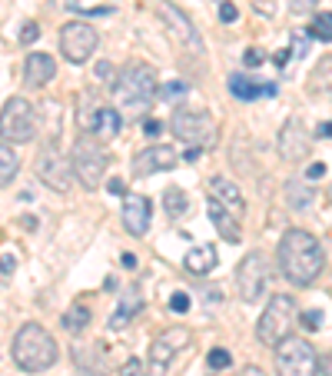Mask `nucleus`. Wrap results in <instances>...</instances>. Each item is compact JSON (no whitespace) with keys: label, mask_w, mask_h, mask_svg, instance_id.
Here are the masks:
<instances>
[{"label":"nucleus","mask_w":332,"mask_h":376,"mask_svg":"<svg viewBox=\"0 0 332 376\" xmlns=\"http://www.w3.org/2000/svg\"><path fill=\"white\" fill-rule=\"evenodd\" d=\"M143 130H147V136H160V134H163V123H160V120H147V123H143Z\"/></svg>","instance_id":"39"},{"label":"nucleus","mask_w":332,"mask_h":376,"mask_svg":"<svg viewBox=\"0 0 332 376\" xmlns=\"http://www.w3.org/2000/svg\"><path fill=\"white\" fill-rule=\"evenodd\" d=\"M156 14H160V20L166 24V31H169V37H173L176 44L190 47L193 54H203L199 31L193 27V20H190V14H186V10H180L176 3H166V0H160V3H156Z\"/></svg>","instance_id":"11"},{"label":"nucleus","mask_w":332,"mask_h":376,"mask_svg":"<svg viewBox=\"0 0 332 376\" xmlns=\"http://www.w3.org/2000/svg\"><path fill=\"white\" fill-rule=\"evenodd\" d=\"M309 37H316V40H322V44H329V40H332V14H329V10H322V14L313 20Z\"/></svg>","instance_id":"28"},{"label":"nucleus","mask_w":332,"mask_h":376,"mask_svg":"<svg viewBox=\"0 0 332 376\" xmlns=\"http://www.w3.org/2000/svg\"><path fill=\"white\" fill-rule=\"evenodd\" d=\"M289 54H292V50H279V54H276V63H286Z\"/></svg>","instance_id":"46"},{"label":"nucleus","mask_w":332,"mask_h":376,"mask_svg":"<svg viewBox=\"0 0 332 376\" xmlns=\"http://www.w3.org/2000/svg\"><path fill=\"white\" fill-rule=\"evenodd\" d=\"M156 91H160V74L143 61L123 63L120 74L113 77V97L120 107L130 110H147L156 100Z\"/></svg>","instance_id":"3"},{"label":"nucleus","mask_w":332,"mask_h":376,"mask_svg":"<svg viewBox=\"0 0 332 376\" xmlns=\"http://www.w3.org/2000/svg\"><path fill=\"white\" fill-rule=\"evenodd\" d=\"M163 210L169 220H180L183 213L190 210V196H186V190H180V187H166L163 190Z\"/></svg>","instance_id":"23"},{"label":"nucleus","mask_w":332,"mask_h":376,"mask_svg":"<svg viewBox=\"0 0 332 376\" xmlns=\"http://www.w3.org/2000/svg\"><path fill=\"white\" fill-rule=\"evenodd\" d=\"M229 93L249 104V100H259V97H272L276 87L272 84H256V80H249V77H242V74H233L229 77Z\"/></svg>","instance_id":"21"},{"label":"nucleus","mask_w":332,"mask_h":376,"mask_svg":"<svg viewBox=\"0 0 332 376\" xmlns=\"http://www.w3.org/2000/svg\"><path fill=\"white\" fill-rule=\"evenodd\" d=\"M97 77H100V80H113L117 74H113V67L103 61V63H97Z\"/></svg>","instance_id":"38"},{"label":"nucleus","mask_w":332,"mask_h":376,"mask_svg":"<svg viewBox=\"0 0 332 376\" xmlns=\"http://www.w3.org/2000/svg\"><path fill=\"white\" fill-rule=\"evenodd\" d=\"M176 164H180V153L169 143H153V147L136 153L130 170H133V177H150V173H160V170H173Z\"/></svg>","instance_id":"14"},{"label":"nucleus","mask_w":332,"mask_h":376,"mask_svg":"<svg viewBox=\"0 0 332 376\" xmlns=\"http://www.w3.org/2000/svg\"><path fill=\"white\" fill-rule=\"evenodd\" d=\"M190 340H193V333L186 330V327H169V330H163L150 343V363L156 366V370L169 366V363L176 360L183 350L190 346Z\"/></svg>","instance_id":"12"},{"label":"nucleus","mask_w":332,"mask_h":376,"mask_svg":"<svg viewBox=\"0 0 332 376\" xmlns=\"http://www.w3.org/2000/svg\"><path fill=\"white\" fill-rule=\"evenodd\" d=\"M236 17H240V10H236L229 0H223V3H219V20H223V24H233Z\"/></svg>","instance_id":"34"},{"label":"nucleus","mask_w":332,"mask_h":376,"mask_svg":"<svg viewBox=\"0 0 332 376\" xmlns=\"http://www.w3.org/2000/svg\"><path fill=\"white\" fill-rule=\"evenodd\" d=\"M169 130L176 140L190 143V147H203L213 140V117L206 110H193V107H176L169 117Z\"/></svg>","instance_id":"8"},{"label":"nucleus","mask_w":332,"mask_h":376,"mask_svg":"<svg viewBox=\"0 0 332 376\" xmlns=\"http://www.w3.org/2000/svg\"><path fill=\"white\" fill-rule=\"evenodd\" d=\"M70 173L80 180V187L97 190L103 183V173H106V153L93 140L80 136L74 143V150H70Z\"/></svg>","instance_id":"7"},{"label":"nucleus","mask_w":332,"mask_h":376,"mask_svg":"<svg viewBox=\"0 0 332 376\" xmlns=\"http://www.w3.org/2000/svg\"><path fill=\"white\" fill-rule=\"evenodd\" d=\"M37 37H40V27H37V24H24V31H20V44L27 47V44H33Z\"/></svg>","instance_id":"35"},{"label":"nucleus","mask_w":332,"mask_h":376,"mask_svg":"<svg viewBox=\"0 0 332 376\" xmlns=\"http://www.w3.org/2000/svg\"><path fill=\"white\" fill-rule=\"evenodd\" d=\"M210 196L219 203V207H226L233 217H240L242 220V213H246V200H242L240 187H236L233 180H226V177H213L210 180Z\"/></svg>","instance_id":"17"},{"label":"nucleus","mask_w":332,"mask_h":376,"mask_svg":"<svg viewBox=\"0 0 332 376\" xmlns=\"http://www.w3.org/2000/svg\"><path fill=\"white\" fill-rule=\"evenodd\" d=\"M150 217H153V203L143 194H123V226L133 233V237H143L150 230Z\"/></svg>","instance_id":"15"},{"label":"nucleus","mask_w":332,"mask_h":376,"mask_svg":"<svg viewBox=\"0 0 332 376\" xmlns=\"http://www.w3.org/2000/svg\"><path fill=\"white\" fill-rule=\"evenodd\" d=\"M120 260H123V267H126V270H133V267H136V256L133 253H123Z\"/></svg>","instance_id":"44"},{"label":"nucleus","mask_w":332,"mask_h":376,"mask_svg":"<svg viewBox=\"0 0 332 376\" xmlns=\"http://www.w3.org/2000/svg\"><path fill=\"white\" fill-rule=\"evenodd\" d=\"M242 61H246V67H259V63L266 61V57H263V50H256V47H249V50H246V57H242Z\"/></svg>","instance_id":"36"},{"label":"nucleus","mask_w":332,"mask_h":376,"mask_svg":"<svg viewBox=\"0 0 332 376\" xmlns=\"http://www.w3.org/2000/svg\"><path fill=\"white\" fill-rule=\"evenodd\" d=\"M106 190H110V194H117V196H123V194H126V183H123V180H117V177H113V180L106 183Z\"/></svg>","instance_id":"40"},{"label":"nucleus","mask_w":332,"mask_h":376,"mask_svg":"<svg viewBox=\"0 0 332 376\" xmlns=\"http://www.w3.org/2000/svg\"><path fill=\"white\" fill-rule=\"evenodd\" d=\"M24 77H27V84L31 87H47L53 77H57V63L50 54H27V63H24Z\"/></svg>","instance_id":"19"},{"label":"nucleus","mask_w":332,"mask_h":376,"mask_svg":"<svg viewBox=\"0 0 332 376\" xmlns=\"http://www.w3.org/2000/svg\"><path fill=\"white\" fill-rule=\"evenodd\" d=\"M276 256H279L283 276L296 286L316 283L322 267H326V253H322L319 240L309 230H299V226H292V230L283 233V240L276 246Z\"/></svg>","instance_id":"1"},{"label":"nucleus","mask_w":332,"mask_h":376,"mask_svg":"<svg viewBox=\"0 0 332 376\" xmlns=\"http://www.w3.org/2000/svg\"><path fill=\"white\" fill-rule=\"evenodd\" d=\"M279 157L289 160V164H296V160H306V157H309V136L302 134V123L296 120V117L286 120L283 134H279Z\"/></svg>","instance_id":"16"},{"label":"nucleus","mask_w":332,"mask_h":376,"mask_svg":"<svg viewBox=\"0 0 332 376\" xmlns=\"http://www.w3.org/2000/svg\"><path fill=\"white\" fill-rule=\"evenodd\" d=\"M242 376H266V373H263L259 366H246V370H242Z\"/></svg>","instance_id":"45"},{"label":"nucleus","mask_w":332,"mask_h":376,"mask_svg":"<svg viewBox=\"0 0 332 376\" xmlns=\"http://www.w3.org/2000/svg\"><path fill=\"white\" fill-rule=\"evenodd\" d=\"M169 310H173V313H186V310H190V297H186V293H173V297H169Z\"/></svg>","instance_id":"32"},{"label":"nucleus","mask_w":332,"mask_h":376,"mask_svg":"<svg viewBox=\"0 0 332 376\" xmlns=\"http://www.w3.org/2000/svg\"><path fill=\"white\" fill-rule=\"evenodd\" d=\"M322 320H326V316L319 313V310H309V313H302V327H306V330H319Z\"/></svg>","instance_id":"33"},{"label":"nucleus","mask_w":332,"mask_h":376,"mask_svg":"<svg viewBox=\"0 0 332 376\" xmlns=\"http://www.w3.org/2000/svg\"><path fill=\"white\" fill-rule=\"evenodd\" d=\"M20 226H27V230H33V226H37V220H33V217H24V220H20Z\"/></svg>","instance_id":"47"},{"label":"nucleus","mask_w":332,"mask_h":376,"mask_svg":"<svg viewBox=\"0 0 332 376\" xmlns=\"http://www.w3.org/2000/svg\"><path fill=\"white\" fill-rule=\"evenodd\" d=\"M156 93H160L163 100H180V97H186V93H190V84H186V80H173V84L160 87Z\"/></svg>","instance_id":"29"},{"label":"nucleus","mask_w":332,"mask_h":376,"mask_svg":"<svg viewBox=\"0 0 332 376\" xmlns=\"http://www.w3.org/2000/svg\"><path fill=\"white\" fill-rule=\"evenodd\" d=\"M14 267H17V260H14L10 253H7V256H0V270H3V273H14Z\"/></svg>","instance_id":"41"},{"label":"nucleus","mask_w":332,"mask_h":376,"mask_svg":"<svg viewBox=\"0 0 332 376\" xmlns=\"http://www.w3.org/2000/svg\"><path fill=\"white\" fill-rule=\"evenodd\" d=\"M10 353H14L17 366L27 370V373H44V370H50V366L57 363V357H60L57 340H53L40 323H24V327L17 330L14 343H10Z\"/></svg>","instance_id":"2"},{"label":"nucleus","mask_w":332,"mask_h":376,"mask_svg":"<svg viewBox=\"0 0 332 376\" xmlns=\"http://www.w3.org/2000/svg\"><path fill=\"white\" fill-rule=\"evenodd\" d=\"M316 136H319V140H329V120L319 123V127H316Z\"/></svg>","instance_id":"43"},{"label":"nucleus","mask_w":332,"mask_h":376,"mask_svg":"<svg viewBox=\"0 0 332 376\" xmlns=\"http://www.w3.org/2000/svg\"><path fill=\"white\" fill-rule=\"evenodd\" d=\"M286 200L292 210H306L313 200H316V190L313 187H306V183H289L286 187Z\"/></svg>","instance_id":"27"},{"label":"nucleus","mask_w":332,"mask_h":376,"mask_svg":"<svg viewBox=\"0 0 332 376\" xmlns=\"http://www.w3.org/2000/svg\"><path fill=\"white\" fill-rule=\"evenodd\" d=\"M40 130L37 107L27 97H10L0 110V140L3 143H31Z\"/></svg>","instance_id":"4"},{"label":"nucleus","mask_w":332,"mask_h":376,"mask_svg":"<svg viewBox=\"0 0 332 376\" xmlns=\"http://www.w3.org/2000/svg\"><path fill=\"white\" fill-rule=\"evenodd\" d=\"M210 366L213 370H229L233 366V357H229V350H210Z\"/></svg>","instance_id":"30"},{"label":"nucleus","mask_w":332,"mask_h":376,"mask_svg":"<svg viewBox=\"0 0 332 376\" xmlns=\"http://www.w3.org/2000/svg\"><path fill=\"white\" fill-rule=\"evenodd\" d=\"M37 177L47 183V187H53V190H60L67 194L70 187H74V173H70V160H63L57 150H40L37 157Z\"/></svg>","instance_id":"13"},{"label":"nucleus","mask_w":332,"mask_h":376,"mask_svg":"<svg viewBox=\"0 0 332 376\" xmlns=\"http://www.w3.org/2000/svg\"><path fill=\"white\" fill-rule=\"evenodd\" d=\"M97 44H100V33H97L93 24H87V20H70V24H63L60 54L70 63H87L93 57Z\"/></svg>","instance_id":"10"},{"label":"nucleus","mask_w":332,"mask_h":376,"mask_svg":"<svg viewBox=\"0 0 332 376\" xmlns=\"http://www.w3.org/2000/svg\"><path fill=\"white\" fill-rule=\"evenodd\" d=\"M90 327V306H70L67 313H63V330L67 333H83Z\"/></svg>","instance_id":"26"},{"label":"nucleus","mask_w":332,"mask_h":376,"mask_svg":"<svg viewBox=\"0 0 332 376\" xmlns=\"http://www.w3.org/2000/svg\"><path fill=\"white\" fill-rule=\"evenodd\" d=\"M292 323H296V300L289 293H272L256 323L259 343L276 346L279 340H286L289 333H292Z\"/></svg>","instance_id":"5"},{"label":"nucleus","mask_w":332,"mask_h":376,"mask_svg":"<svg viewBox=\"0 0 332 376\" xmlns=\"http://www.w3.org/2000/svg\"><path fill=\"white\" fill-rule=\"evenodd\" d=\"M206 213H210V224L216 226V233H219V237H223L226 243H240L242 240L240 217H233L226 207H219L213 196H210V203H206Z\"/></svg>","instance_id":"18"},{"label":"nucleus","mask_w":332,"mask_h":376,"mask_svg":"<svg viewBox=\"0 0 332 376\" xmlns=\"http://www.w3.org/2000/svg\"><path fill=\"white\" fill-rule=\"evenodd\" d=\"M120 376H147V370H143V363L133 357V360H126L120 366Z\"/></svg>","instance_id":"31"},{"label":"nucleus","mask_w":332,"mask_h":376,"mask_svg":"<svg viewBox=\"0 0 332 376\" xmlns=\"http://www.w3.org/2000/svg\"><path fill=\"white\" fill-rule=\"evenodd\" d=\"M236 286H240V297L246 303H259L266 286H269V263H266V253H246L236 267Z\"/></svg>","instance_id":"9"},{"label":"nucleus","mask_w":332,"mask_h":376,"mask_svg":"<svg viewBox=\"0 0 332 376\" xmlns=\"http://www.w3.org/2000/svg\"><path fill=\"white\" fill-rule=\"evenodd\" d=\"M17 170H20V160H17L14 147L0 140V187H3V183H10V180H14V177H17Z\"/></svg>","instance_id":"25"},{"label":"nucleus","mask_w":332,"mask_h":376,"mask_svg":"<svg viewBox=\"0 0 332 376\" xmlns=\"http://www.w3.org/2000/svg\"><path fill=\"white\" fill-rule=\"evenodd\" d=\"M316 346L302 336H286L276 343V373L279 376H316Z\"/></svg>","instance_id":"6"},{"label":"nucleus","mask_w":332,"mask_h":376,"mask_svg":"<svg viewBox=\"0 0 332 376\" xmlns=\"http://www.w3.org/2000/svg\"><path fill=\"white\" fill-rule=\"evenodd\" d=\"M306 177H309V180H322V177H326V164H313L306 170Z\"/></svg>","instance_id":"37"},{"label":"nucleus","mask_w":332,"mask_h":376,"mask_svg":"<svg viewBox=\"0 0 332 376\" xmlns=\"http://www.w3.org/2000/svg\"><path fill=\"white\" fill-rule=\"evenodd\" d=\"M292 7L296 10H313V7H319V0H292Z\"/></svg>","instance_id":"42"},{"label":"nucleus","mask_w":332,"mask_h":376,"mask_svg":"<svg viewBox=\"0 0 332 376\" xmlns=\"http://www.w3.org/2000/svg\"><path fill=\"white\" fill-rule=\"evenodd\" d=\"M216 263H219V253H216V246H213V243L193 246L190 253L183 256V267L193 273V276H206V273H213V270H216Z\"/></svg>","instance_id":"20"},{"label":"nucleus","mask_w":332,"mask_h":376,"mask_svg":"<svg viewBox=\"0 0 332 376\" xmlns=\"http://www.w3.org/2000/svg\"><path fill=\"white\" fill-rule=\"evenodd\" d=\"M120 110H113V107H100L97 110V117H93V127H90V134H97L100 140H113V136L120 134Z\"/></svg>","instance_id":"22"},{"label":"nucleus","mask_w":332,"mask_h":376,"mask_svg":"<svg viewBox=\"0 0 332 376\" xmlns=\"http://www.w3.org/2000/svg\"><path fill=\"white\" fill-rule=\"evenodd\" d=\"M140 306H143L140 297H133V293H123V303L117 306V313L110 316V327H113V330H123V327H126V323L140 313Z\"/></svg>","instance_id":"24"}]
</instances>
